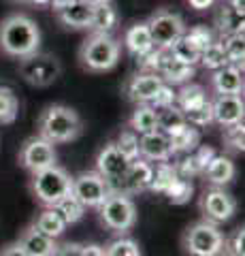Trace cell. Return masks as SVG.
<instances>
[{
    "mask_svg": "<svg viewBox=\"0 0 245 256\" xmlns=\"http://www.w3.org/2000/svg\"><path fill=\"white\" fill-rule=\"evenodd\" d=\"M41 30L36 22L23 13H13L0 22V52L11 58H26L38 52Z\"/></svg>",
    "mask_w": 245,
    "mask_h": 256,
    "instance_id": "6da1fadb",
    "label": "cell"
},
{
    "mask_svg": "<svg viewBox=\"0 0 245 256\" xmlns=\"http://www.w3.org/2000/svg\"><path fill=\"white\" fill-rule=\"evenodd\" d=\"M36 128L38 137L56 146V143L75 141L83 132V122L75 109L66 105H49L41 111L36 120Z\"/></svg>",
    "mask_w": 245,
    "mask_h": 256,
    "instance_id": "7a4b0ae2",
    "label": "cell"
},
{
    "mask_svg": "<svg viewBox=\"0 0 245 256\" xmlns=\"http://www.w3.org/2000/svg\"><path fill=\"white\" fill-rule=\"evenodd\" d=\"M122 47L111 34H92L79 47V62L90 73H105L120 62Z\"/></svg>",
    "mask_w": 245,
    "mask_h": 256,
    "instance_id": "3957f363",
    "label": "cell"
},
{
    "mask_svg": "<svg viewBox=\"0 0 245 256\" xmlns=\"http://www.w3.org/2000/svg\"><path fill=\"white\" fill-rule=\"evenodd\" d=\"M70 186H73V178L58 164L32 173L30 180V190L43 207H56L62 198L70 194Z\"/></svg>",
    "mask_w": 245,
    "mask_h": 256,
    "instance_id": "277c9868",
    "label": "cell"
},
{
    "mask_svg": "<svg viewBox=\"0 0 245 256\" xmlns=\"http://www.w3.org/2000/svg\"><path fill=\"white\" fill-rule=\"evenodd\" d=\"M224 233L218 228V224L201 220L186 228L181 237V246L190 256H220L224 252Z\"/></svg>",
    "mask_w": 245,
    "mask_h": 256,
    "instance_id": "5b68a950",
    "label": "cell"
},
{
    "mask_svg": "<svg viewBox=\"0 0 245 256\" xmlns=\"http://www.w3.org/2000/svg\"><path fill=\"white\" fill-rule=\"evenodd\" d=\"M98 218L100 224L113 233H128L137 222V205L130 196L122 194V192H109V196L98 207Z\"/></svg>",
    "mask_w": 245,
    "mask_h": 256,
    "instance_id": "8992f818",
    "label": "cell"
},
{
    "mask_svg": "<svg viewBox=\"0 0 245 256\" xmlns=\"http://www.w3.org/2000/svg\"><path fill=\"white\" fill-rule=\"evenodd\" d=\"M19 75L34 88H47L62 75V64L56 56L34 52L19 60Z\"/></svg>",
    "mask_w": 245,
    "mask_h": 256,
    "instance_id": "52a82bcc",
    "label": "cell"
},
{
    "mask_svg": "<svg viewBox=\"0 0 245 256\" xmlns=\"http://www.w3.org/2000/svg\"><path fill=\"white\" fill-rule=\"evenodd\" d=\"M145 24L149 28V34H152L154 47H158V50H169L186 32L184 18L179 13H173L167 9H158Z\"/></svg>",
    "mask_w": 245,
    "mask_h": 256,
    "instance_id": "ba28073f",
    "label": "cell"
},
{
    "mask_svg": "<svg viewBox=\"0 0 245 256\" xmlns=\"http://www.w3.org/2000/svg\"><path fill=\"white\" fill-rule=\"evenodd\" d=\"M109 184L98 171H83L73 178L70 194L83 207H98L109 196Z\"/></svg>",
    "mask_w": 245,
    "mask_h": 256,
    "instance_id": "9c48e42d",
    "label": "cell"
},
{
    "mask_svg": "<svg viewBox=\"0 0 245 256\" xmlns=\"http://www.w3.org/2000/svg\"><path fill=\"white\" fill-rule=\"evenodd\" d=\"M56 160H58V156H56L53 143L38 137V134L36 137H30L19 150V164L30 173L43 171L47 166H53Z\"/></svg>",
    "mask_w": 245,
    "mask_h": 256,
    "instance_id": "30bf717a",
    "label": "cell"
},
{
    "mask_svg": "<svg viewBox=\"0 0 245 256\" xmlns=\"http://www.w3.org/2000/svg\"><path fill=\"white\" fill-rule=\"evenodd\" d=\"M201 212H203V216H205V220H207V222L220 224V222L231 220L235 216L237 201H235L233 194L224 192L220 186H213V188L203 192V196H201Z\"/></svg>",
    "mask_w": 245,
    "mask_h": 256,
    "instance_id": "8fae6325",
    "label": "cell"
},
{
    "mask_svg": "<svg viewBox=\"0 0 245 256\" xmlns=\"http://www.w3.org/2000/svg\"><path fill=\"white\" fill-rule=\"evenodd\" d=\"M152 175H154V164L143 158H137L130 162L128 171H126L124 178L111 188V192H122L126 196L139 194V192H143V190H149Z\"/></svg>",
    "mask_w": 245,
    "mask_h": 256,
    "instance_id": "7c38bea8",
    "label": "cell"
},
{
    "mask_svg": "<svg viewBox=\"0 0 245 256\" xmlns=\"http://www.w3.org/2000/svg\"><path fill=\"white\" fill-rule=\"evenodd\" d=\"M130 162L132 160L126 158L122 152L115 148V143H107L96 156V171L107 180L109 190H111L115 184L124 178V173L128 171Z\"/></svg>",
    "mask_w": 245,
    "mask_h": 256,
    "instance_id": "4fadbf2b",
    "label": "cell"
},
{
    "mask_svg": "<svg viewBox=\"0 0 245 256\" xmlns=\"http://www.w3.org/2000/svg\"><path fill=\"white\" fill-rule=\"evenodd\" d=\"M211 114H213V122L220 124L222 128L243 122V116H245L243 96L241 94H216V98L211 100Z\"/></svg>",
    "mask_w": 245,
    "mask_h": 256,
    "instance_id": "5bb4252c",
    "label": "cell"
},
{
    "mask_svg": "<svg viewBox=\"0 0 245 256\" xmlns=\"http://www.w3.org/2000/svg\"><path fill=\"white\" fill-rule=\"evenodd\" d=\"M173 156L171 141L164 132L154 130L147 134H139V158L147 160V162H167Z\"/></svg>",
    "mask_w": 245,
    "mask_h": 256,
    "instance_id": "9a60e30c",
    "label": "cell"
},
{
    "mask_svg": "<svg viewBox=\"0 0 245 256\" xmlns=\"http://www.w3.org/2000/svg\"><path fill=\"white\" fill-rule=\"evenodd\" d=\"M162 77L158 73H147V70H141V73L132 75L128 82H126V94L128 98L139 102H152V98L156 96V92L160 90L162 86Z\"/></svg>",
    "mask_w": 245,
    "mask_h": 256,
    "instance_id": "2e32d148",
    "label": "cell"
},
{
    "mask_svg": "<svg viewBox=\"0 0 245 256\" xmlns=\"http://www.w3.org/2000/svg\"><path fill=\"white\" fill-rule=\"evenodd\" d=\"M17 244L23 248V252H26L28 256H53L58 250L56 239L41 233L34 224H30V226L23 228V233L19 235Z\"/></svg>",
    "mask_w": 245,
    "mask_h": 256,
    "instance_id": "e0dca14e",
    "label": "cell"
},
{
    "mask_svg": "<svg viewBox=\"0 0 245 256\" xmlns=\"http://www.w3.org/2000/svg\"><path fill=\"white\" fill-rule=\"evenodd\" d=\"M211 88L216 94H243V68L226 64V66L213 70Z\"/></svg>",
    "mask_w": 245,
    "mask_h": 256,
    "instance_id": "ac0fdd59",
    "label": "cell"
},
{
    "mask_svg": "<svg viewBox=\"0 0 245 256\" xmlns=\"http://www.w3.org/2000/svg\"><path fill=\"white\" fill-rule=\"evenodd\" d=\"M194 73H196L194 66L175 60L167 50H164L162 60H160V68H158V75L162 77L164 84H169V86H184V84H188L190 79L194 77Z\"/></svg>",
    "mask_w": 245,
    "mask_h": 256,
    "instance_id": "d6986e66",
    "label": "cell"
},
{
    "mask_svg": "<svg viewBox=\"0 0 245 256\" xmlns=\"http://www.w3.org/2000/svg\"><path fill=\"white\" fill-rule=\"evenodd\" d=\"M92 11H94L92 4L83 2V0H75V2H70L68 6H64V9L56 11V15H58V22L64 28L83 30V28H90Z\"/></svg>",
    "mask_w": 245,
    "mask_h": 256,
    "instance_id": "ffe728a7",
    "label": "cell"
},
{
    "mask_svg": "<svg viewBox=\"0 0 245 256\" xmlns=\"http://www.w3.org/2000/svg\"><path fill=\"white\" fill-rule=\"evenodd\" d=\"M124 45L128 50L130 56L134 58H141L145 56L147 52L154 50V41H152V34H149V28L145 22H139V24H132V26L124 32Z\"/></svg>",
    "mask_w": 245,
    "mask_h": 256,
    "instance_id": "44dd1931",
    "label": "cell"
},
{
    "mask_svg": "<svg viewBox=\"0 0 245 256\" xmlns=\"http://www.w3.org/2000/svg\"><path fill=\"white\" fill-rule=\"evenodd\" d=\"M235 173H237L235 162L231 160V156H226V154H216L203 171V175L207 178L211 186H224V184L233 182Z\"/></svg>",
    "mask_w": 245,
    "mask_h": 256,
    "instance_id": "7402d4cb",
    "label": "cell"
},
{
    "mask_svg": "<svg viewBox=\"0 0 245 256\" xmlns=\"http://www.w3.org/2000/svg\"><path fill=\"white\" fill-rule=\"evenodd\" d=\"M115 26H117V11L113 9L111 2H102L94 6L92 22L88 28L92 30V34H111Z\"/></svg>",
    "mask_w": 245,
    "mask_h": 256,
    "instance_id": "603a6c76",
    "label": "cell"
},
{
    "mask_svg": "<svg viewBox=\"0 0 245 256\" xmlns=\"http://www.w3.org/2000/svg\"><path fill=\"white\" fill-rule=\"evenodd\" d=\"M169 141H171V148H173V154H190V152H194L196 148L201 146V134L196 130L194 126H181L177 128L175 132L167 134Z\"/></svg>",
    "mask_w": 245,
    "mask_h": 256,
    "instance_id": "cb8c5ba5",
    "label": "cell"
},
{
    "mask_svg": "<svg viewBox=\"0 0 245 256\" xmlns=\"http://www.w3.org/2000/svg\"><path fill=\"white\" fill-rule=\"evenodd\" d=\"M128 124H130V130H134L137 134H147V132L158 130L156 109L149 102H139L137 109L132 111Z\"/></svg>",
    "mask_w": 245,
    "mask_h": 256,
    "instance_id": "d4e9b609",
    "label": "cell"
},
{
    "mask_svg": "<svg viewBox=\"0 0 245 256\" xmlns=\"http://www.w3.org/2000/svg\"><path fill=\"white\" fill-rule=\"evenodd\" d=\"M216 26L220 34H243V13L233 9L228 2L220 4L216 13Z\"/></svg>",
    "mask_w": 245,
    "mask_h": 256,
    "instance_id": "484cf974",
    "label": "cell"
},
{
    "mask_svg": "<svg viewBox=\"0 0 245 256\" xmlns=\"http://www.w3.org/2000/svg\"><path fill=\"white\" fill-rule=\"evenodd\" d=\"M32 224H34L38 230H41V233L49 235L53 239H58L66 230V226H68V224L64 222V218L58 214L56 207H45V210L36 216V220Z\"/></svg>",
    "mask_w": 245,
    "mask_h": 256,
    "instance_id": "4316f807",
    "label": "cell"
},
{
    "mask_svg": "<svg viewBox=\"0 0 245 256\" xmlns=\"http://www.w3.org/2000/svg\"><path fill=\"white\" fill-rule=\"evenodd\" d=\"M156 120H158V130L164 132V134L175 132L177 128L188 124L186 118H184V111H181L177 105H169V107L156 109Z\"/></svg>",
    "mask_w": 245,
    "mask_h": 256,
    "instance_id": "83f0119b",
    "label": "cell"
},
{
    "mask_svg": "<svg viewBox=\"0 0 245 256\" xmlns=\"http://www.w3.org/2000/svg\"><path fill=\"white\" fill-rule=\"evenodd\" d=\"M209 96H207V90H205L203 86L199 84H184L181 86V90L177 92V100L175 105L186 111V109H192V107H199L203 102H207Z\"/></svg>",
    "mask_w": 245,
    "mask_h": 256,
    "instance_id": "f1b7e54d",
    "label": "cell"
},
{
    "mask_svg": "<svg viewBox=\"0 0 245 256\" xmlns=\"http://www.w3.org/2000/svg\"><path fill=\"white\" fill-rule=\"evenodd\" d=\"M177 178H179V175H177V169H175V164H173V162H169V160H167V162H156L154 175H152V184H149V190L164 194L167 188Z\"/></svg>",
    "mask_w": 245,
    "mask_h": 256,
    "instance_id": "f546056e",
    "label": "cell"
},
{
    "mask_svg": "<svg viewBox=\"0 0 245 256\" xmlns=\"http://www.w3.org/2000/svg\"><path fill=\"white\" fill-rule=\"evenodd\" d=\"M220 43H222L224 52H226L228 64H235V66L243 68V60H245V38H243V34H222Z\"/></svg>",
    "mask_w": 245,
    "mask_h": 256,
    "instance_id": "4dcf8cb0",
    "label": "cell"
},
{
    "mask_svg": "<svg viewBox=\"0 0 245 256\" xmlns=\"http://www.w3.org/2000/svg\"><path fill=\"white\" fill-rule=\"evenodd\" d=\"M19 114V100L15 92L6 86H0V124H13Z\"/></svg>",
    "mask_w": 245,
    "mask_h": 256,
    "instance_id": "1f68e13d",
    "label": "cell"
},
{
    "mask_svg": "<svg viewBox=\"0 0 245 256\" xmlns=\"http://www.w3.org/2000/svg\"><path fill=\"white\" fill-rule=\"evenodd\" d=\"M199 64H203L205 68L209 70H218L228 64V58H226V52L220 41H213L211 45H207L205 50L201 52V58H199Z\"/></svg>",
    "mask_w": 245,
    "mask_h": 256,
    "instance_id": "d6a6232c",
    "label": "cell"
},
{
    "mask_svg": "<svg viewBox=\"0 0 245 256\" xmlns=\"http://www.w3.org/2000/svg\"><path fill=\"white\" fill-rule=\"evenodd\" d=\"M167 52H169L175 60L184 62V64H190V66H196V64H199V58H201V52L196 50V47H194L192 43H190L186 36L177 38V41L173 43Z\"/></svg>",
    "mask_w": 245,
    "mask_h": 256,
    "instance_id": "836d02e7",
    "label": "cell"
},
{
    "mask_svg": "<svg viewBox=\"0 0 245 256\" xmlns=\"http://www.w3.org/2000/svg\"><path fill=\"white\" fill-rule=\"evenodd\" d=\"M164 194L169 196V201H171L173 205H184V203H188L190 198H192L194 186H192V182H190V180L177 178V180L167 188V192H164Z\"/></svg>",
    "mask_w": 245,
    "mask_h": 256,
    "instance_id": "e575fe53",
    "label": "cell"
},
{
    "mask_svg": "<svg viewBox=\"0 0 245 256\" xmlns=\"http://www.w3.org/2000/svg\"><path fill=\"white\" fill-rule=\"evenodd\" d=\"M56 210H58V214L62 216V218H64L66 224L79 222V220L83 218V214H85V207L79 203L73 194H68V196L62 198V201L56 205Z\"/></svg>",
    "mask_w": 245,
    "mask_h": 256,
    "instance_id": "d590c367",
    "label": "cell"
},
{
    "mask_svg": "<svg viewBox=\"0 0 245 256\" xmlns=\"http://www.w3.org/2000/svg\"><path fill=\"white\" fill-rule=\"evenodd\" d=\"M113 143L128 160H137L139 158V134L134 130H130V128L128 130H122Z\"/></svg>",
    "mask_w": 245,
    "mask_h": 256,
    "instance_id": "8d00e7d4",
    "label": "cell"
},
{
    "mask_svg": "<svg viewBox=\"0 0 245 256\" xmlns=\"http://www.w3.org/2000/svg\"><path fill=\"white\" fill-rule=\"evenodd\" d=\"M184 118L190 126L194 128H205L213 122V114H211V100L203 102L199 107H192V109H186L184 111Z\"/></svg>",
    "mask_w": 245,
    "mask_h": 256,
    "instance_id": "74e56055",
    "label": "cell"
},
{
    "mask_svg": "<svg viewBox=\"0 0 245 256\" xmlns=\"http://www.w3.org/2000/svg\"><path fill=\"white\" fill-rule=\"evenodd\" d=\"M105 256H141V248L134 239L120 237L105 248Z\"/></svg>",
    "mask_w": 245,
    "mask_h": 256,
    "instance_id": "f35d334b",
    "label": "cell"
},
{
    "mask_svg": "<svg viewBox=\"0 0 245 256\" xmlns=\"http://www.w3.org/2000/svg\"><path fill=\"white\" fill-rule=\"evenodd\" d=\"M224 146H226L228 152H237V154H241L243 146H245V128H243V122L233 124V126H226V130H224Z\"/></svg>",
    "mask_w": 245,
    "mask_h": 256,
    "instance_id": "ab89813d",
    "label": "cell"
},
{
    "mask_svg": "<svg viewBox=\"0 0 245 256\" xmlns=\"http://www.w3.org/2000/svg\"><path fill=\"white\" fill-rule=\"evenodd\" d=\"M184 36H186L188 41L192 43V45H194L199 52H203L205 47L213 43V34H211V30H209L207 26H192L190 30L186 28Z\"/></svg>",
    "mask_w": 245,
    "mask_h": 256,
    "instance_id": "60d3db41",
    "label": "cell"
},
{
    "mask_svg": "<svg viewBox=\"0 0 245 256\" xmlns=\"http://www.w3.org/2000/svg\"><path fill=\"white\" fill-rule=\"evenodd\" d=\"M175 169H177V175L184 180H190V178H196V175H203L199 162H196L194 154L190 152V154H184V158L175 162Z\"/></svg>",
    "mask_w": 245,
    "mask_h": 256,
    "instance_id": "b9f144b4",
    "label": "cell"
},
{
    "mask_svg": "<svg viewBox=\"0 0 245 256\" xmlns=\"http://www.w3.org/2000/svg\"><path fill=\"white\" fill-rule=\"evenodd\" d=\"M175 100H177V92H175V88L169 86V84H162L160 86V90L156 92V96L152 98V105L154 109H160V107H169V105H175Z\"/></svg>",
    "mask_w": 245,
    "mask_h": 256,
    "instance_id": "7bdbcfd3",
    "label": "cell"
},
{
    "mask_svg": "<svg viewBox=\"0 0 245 256\" xmlns=\"http://www.w3.org/2000/svg\"><path fill=\"white\" fill-rule=\"evenodd\" d=\"M162 54H164V50H158V47H154L152 52H147L145 56L137 58L141 70H147V73H158V68H160V60H162Z\"/></svg>",
    "mask_w": 245,
    "mask_h": 256,
    "instance_id": "ee69618b",
    "label": "cell"
},
{
    "mask_svg": "<svg viewBox=\"0 0 245 256\" xmlns=\"http://www.w3.org/2000/svg\"><path fill=\"white\" fill-rule=\"evenodd\" d=\"M243 239H245V230L243 228H237L231 237H226L224 242V252H231L237 256H243Z\"/></svg>",
    "mask_w": 245,
    "mask_h": 256,
    "instance_id": "f6af8a7d",
    "label": "cell"
},
{
    "mask_svg": "<svg viewBox=\"0 0 245 256\" xmlns=\"http://www.w3.org/2000/svg\"><path fill=\"white\" fill-rule=\"evenodd\" d=\"M192 154H194V158H196V162H199L201 171H205V166H207V164H209V160L216 156V152H213L209 146H199V148L192 152Z\"/></svg>",
    "mask_w": 245,
    "mask_h": 256,
    "instance_id": "bcb514c9",
    "label": "cell"
},
{
    "mask_svg": "<svg viewBox=\"0 0 245 256\" xmlns=\"http://www.w3.org/2000/svg\"><path fill=\"white\" fill-rule=\"evenodd\" d=\"M83 254V246L81 244H75V242H66L58 246V250L53 256H81Z\"/></svg>",
    "mask_w": 245,
    "mask_h": 256,
    "instance_id": "7dc6e473",
    "label": "cell"
},
{
    "mask_svg": "<svg viewBox=\"0 0 245 256\" xmlns=\"http://www.w3.org/2000/svg\"><path fill=\"white\" fill-rule=\"evenodd\" d=\"M0 256H28L26 252H23V248L19 244H11V246H6L2 252H0Z\"/></svg>",
    "mask_w": 245,
    "mask_h": 256,
    "instance_id": "c3c4849f",
    "label": "cell"
},
{
    "mask_svg": "<svg viewBox=\"0 0 245 256\" xmlns=\"http://www.w3.org/2000/svg\"><path fill=\"white\" fill-rule=\"evenodd\" d=\"M188 4L192 6V9H196V11H207V9H211V6L216 4V0H188Z\"/></svg>",
    "mask_w": 245,
    "mask_h": 256,
    "instance_id": "681fc988",
    "label": "cell"
},
{
    "mask_svg": "<svg viewBox=\"0 0 245 256\" xmlns=\"http://www.w3.org/2000/svg\"><path fill=\"white\" fill-rule=\"evenodd\" d=\"M81 256H105V248H100L96 244H90V246H83V254Z\"/></svg>",
    "mask_w": 245,
    "mask_h": 256,
    "instance_id": "f907efd6",
    "label": "cell"
},
{
    "mask_svg": "<svg viewBox=\"0 0 245 256\" xmlns=\"http://www.w3.org/2000/svg\"><path fill=\"white\" fill-rule=\"evenodd\" d=\"M70 2H75V0H49V6L53 11H60V9H64V6H68Z\"/></svg>",
    "mask_w": 245,
    "mask_h": 256,
    "instance_id": "816d5d0a",
    "label": "cell"
},
{
    "mask_svg": "<svg viewBox=\"0 0 245 256\" xmlns=\"http://www.w3.org/2000/svg\"><path fill=\"white\" fill-rule=\"evenodd\" d=\"M228 4H231L233 9H237L239 13H243V11H245V0H228Z\"/></svg>",
    "mask_w": 245,
    "mask_h": 256,
    "instance_id": "f5cc1de1",
    "label": "cell"
},
{
    "mask_svg": "<svg viewBox=\"0 0 245 256\" xmlns=\"http://www.w3.org/2000/svg\"><path fill=\"white\" fill-rule=\"evenodd\" d=\"M30 4H34V6H49V0H30Z\"/></svg>",
    "mask_w": 245,
    "mask_h": 256,
    "instance_id": "db71d44e",
    "label": "cell"
},
{
    "mask_svg": "<svg viewBox=\"0 0 245 256\" xmlns=\"http://www.w3.org/2000/svg\"><path fill=\"white\" fill-rule=\"evenodd\" d=\"M83 2H88L92 6H96V4H102V2H109V0H83Z\"/></svg>",
    "mask_w": 245,
    "mask_h": 256,
    "instance_id": "11a10c76",
    "label": "cell"
},
{
    "mask_svg": "<svg viewBox=\"0 0 245 256\" xmlns=\"http://www.w3.org/2000/svg\"><path fill=\"white\" fill-rule=\"evenodd\" d=\"M13 2H17V4H30V0H13Z\"/></svg>",
    "mask_w": 245,
    "mask_h": 256,
    "instance_id": "9f6ffc18",
    "label": "cell"
},
{
    "mask_svg": "<svg viewBox=\"0 0 245 256\" xmlns=\"http://www.w3.org/2000/svg\"><path fill=\"white\" fill-rule=\"evenodd\" d=\"M220 256H237V254H231V252H222Z\"/></svg>",
    "mask_w": 245,
    "mask_h": 256,
    "instance_id": "6f0895ef",
    "label": "cell"
}]
</instances>
